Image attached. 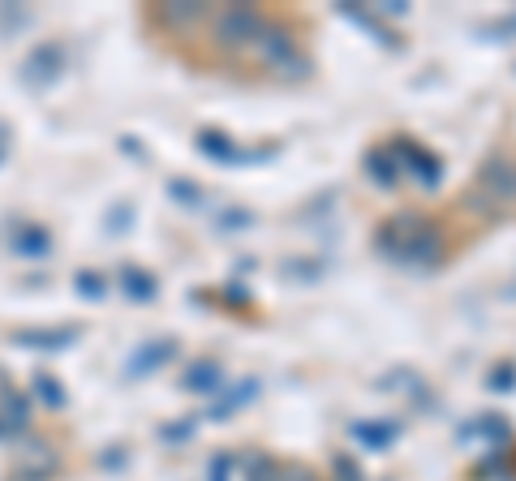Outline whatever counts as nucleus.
Instances as JSON below:
<instances>
[{"label":"nucleus","mask_w":516,"mask_h":481,"mask_svg":"<svg viewBox=\"0 0 516 481\" xmlns=\"http://www.w3.org/2000/svg\"><path fill=\"white\" fill-rule=\"evenodd\" d=\"M215 39L224 43V48H258V39L267 35V22L258 9H246V5H228L215 13Z\"/></svg>","instance_id":"1"},{"label":"nucleus","mask_w":516,"mask_h":481,"mask_svg":"<svg viewBox=\"0 0 516 481\" xmlns=\"http://www.w3.org/2000/svg\"><path fill=\"white\" fill-rule=\"evenodd\" d=\"M52 469H56V451L48 443L31 439V443L18 447V477L22 481H43V477H52Z\"/></svg>","instance_id":"2"}]
</instances>
